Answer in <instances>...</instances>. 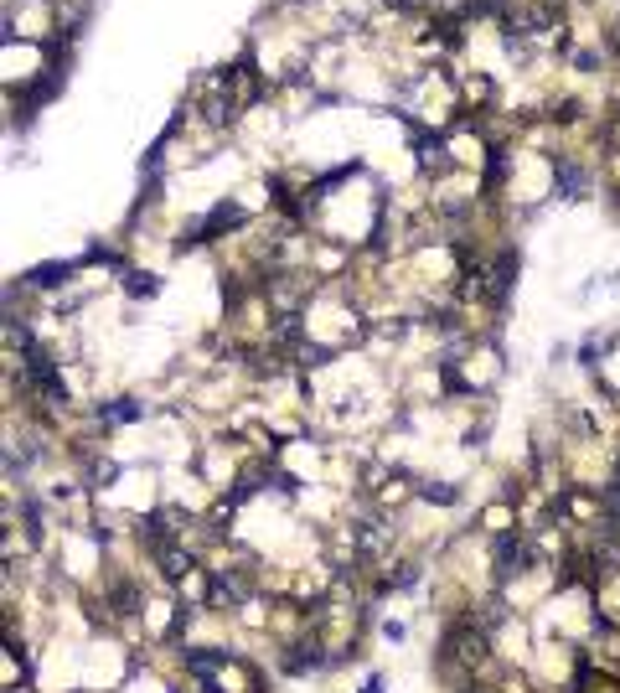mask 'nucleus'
<instances>
[]
</instances>
